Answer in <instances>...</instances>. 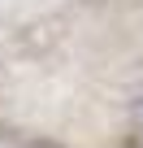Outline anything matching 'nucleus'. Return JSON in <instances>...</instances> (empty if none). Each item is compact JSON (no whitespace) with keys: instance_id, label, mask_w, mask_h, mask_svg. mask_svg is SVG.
I'll return each mask as SVG.
<instances>
[{"instance_id":"nucleus-1","label":"nucleus","mask_w":143,"mask_h":148,"mask_svg":"<svg viewBox=\"0 0 143 148\" xmlns=\"http://www.w3.org/2000/svg\"><path fill=\"white\" fill-rule=\"evenodd\" d=\"M130 122H134V131H139V139H143V96L134 100V109H130Z\"/></svg>"}]
</instances>
